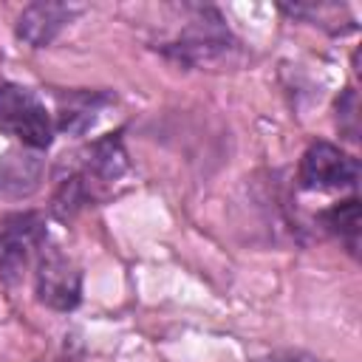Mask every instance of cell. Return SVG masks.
I'll return each mask as SVG.
<instances>
[{
	"label": "cell",
	"instance_id": "52a82bcc",
	"mask_svg": "<svg viewBox=\"0 0 362 362\" xmlns=\"http://www.w3.org/2000/svg\"><path fill=\"white\" fill-rule=\"evenodd\" d=\"M76 14H82V6L74 3H31L17 17V40L31 48H45Z\"/></svg>",
	"mask_w": 362,
	"mask_h": 362
},
{
	"label": "cell",
	"instance_id": "8992f818",
	"mask_svg": "<svg viewBox=\"0 0 362 362\" xmlns=\"http://www.w3.org/2000/svg\"><path fill=\"white\" fill-rule=\"evenodd\" d=\"M74 158L76 161L68 170H74L85 181V187L93 192V198L99 201V192L105 187L116 184L127 173V153H124V144H122V130L90 141Z\"/></svg>",
	"mask_w": 362,
	"mask_h": 362
},
{
	"label": "cell",
	"instance_id": "6da1fadb",
	"mask_svg": "<svg viewBox=\"0 0 362 362\" xmlns=\"http://www.w3.org/2000/svg\"><path fill=\"white\" fill-rule=\"evenodd\" d=\"M158 51L184 68H204L229 59L238 51V40L215 8H195V17L181 28L173 42L158 45Z\"/></svg>",
	"mask_w": 362,
	"mask_h": 362
},
{
	"label": "cell",
	"instance_id": "277c9868",
	"mask_svg": "<svg viewBox=\"0 0 362 362\" xmlns=\"http://www.w3.org/2000/svg\"><path fill=\"white\" fill-rule=\"evenodd\" d=\"M297 181L303 189H354L359 184V161L331 141H311L300 158Z\"/></svg>",
	"mask_w": 362,
	"mask_h": 362
},
{
	"label": "cell",
	"instance_id": "3957f363",
	"mask_svg": "<svg viewBox=\"0 0 362 362\" xmlns=\"http://www.w3.org/2000/svg\"><path fill=\"white\" fill-rule=\"evenodd\" d=\"M48 243L45 215L25 209L8 212L0 218V280L17 283L23 272L37 263L40 252Z\"/></svg>",
	"mask_w": 362,
	"mask_h": 362
},
{
	"label": "cell",
	"instance_id": "5b68a950",
	"mask_svg": "<svg viewBox=\"0 0 362 362\" xmlns=\"http://www.w3.org/2000/svg\"><path fill=\"white\" fill-rule=\"evenodd\" d=\"M34 294L54 311H74L82 300V272L57 246H48L37 257Z\"/></svg>",
	"mask_w": 362,
	"mask_h": 362
},
{
	"label": "cell",
	"instance_id": "ba28073f",
	"mask_svg": "<svg viewBox=\"0 0 362 362\" xmlns=\"http://www.w3.org/2000/svg\"><path fill=\"white\" fill-rule=\"evenodd\" d=\"M110 93L105 90H68V93H59L57 102V127L68 136H82L93 127L99 110L105 105H110Z\"/></svg>",
	"mask_w": 362,
	"mask_h": 362
},
{
	"label": "cell",
	"instance_id": "9c48e42d",
	"mask_svg": "<svg viewBox=\"0 0 362 362\" xmlns=\"http://www.w3.org/2000/svg\"><path fill=\"white\" fill-rule=\"evenodd\" d=\"M42 181V161L25 150H8L0 156V198H28Z\"/></svg>",
	"mask_w": 362,
	"mask_h": 362
},
{
	"label": "cell",
	"instance_id": "30bf717a",
	"mask_svg": "<svg viewBox=\"0 0 362 362\" xmlns=\"http://www.w3.org/2000/svg\"><path fill=\"white\" fill-rule=\"evenodd\" d=\"M320 226L337 238L354 257L359 255V198H348V201H337L334 206L320 212Z\"/></svg>",
	"mask_w": 362,
	"mask_h": 362
},
{
	"label": "cell",
	"instance_id": "8fae6325",
	"mask_svg": "<svg viewBox=\"0 0 362 362\" xmlns=\"http://www.w3.org/2000/svg\"><path fill=\"white\" fill-rule=\"evenodd\" d=\"M266 362H317V359L311 354H305V351H280V354L269 356Z\"/></svg>",
	"mask_w": 362,
	"mask_h": 362
},
{
	"label": "cell",
	"instance_id": "7a4b0ae2",
	"mask_svg": "<svg viewBox=\"0 0 362 362\" xmlns=\"http://www.w3.org/2000/svg\"><path fill=\"white\" fill-rule=\"evenodd\" d=\"M54 119L42 99L17 82H0V133L23 141L28 150H48L54 141Z\"/></svg>",
	"mask_w": 362,
	"mask_h": 362
}]
</instances>
